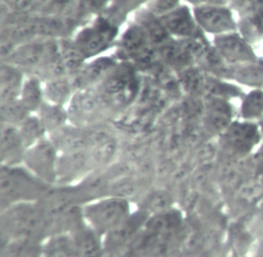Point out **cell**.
Masks as SVG:
<instances>
[{"label":"cell","instance_id":"cell-1","mask_svg":"<svg viewBox=\"0 0 263 257\" xmlns=\"http://www.w3.org/2000/svg\"><path fill=\"white\" fill-rule=\"evenodd\" d=\"M2 239H33L45 243L53 235V221L40 202L20 203L2 210Z\"/></svg>","mask_w":263,"mask_h":257},{"label":"cell","instance_id":"cell-2","mask_svg":"<svg viewBox=\"0 0 263 257\" xmlns=\"http://www.w3.org/2000/svg\"><path fill=\"white\" fill-rule=\"evenodd\" d=\"M53 185H49L32 173L25 165L0 169V205L5 208L29 202H40Z\"/></svg>","mask_w":263,"mask_h":257},{"label":"cell","instance_id":"cell-3","mask_svg":"<svg viewBox=\"0 0 263 257\" xmlns=\"http://www.w3.org/2000/svg\"><path fill=\"white\" fill-rule=\"evenodd\" d=\"M122 24L105 11L88 23L80 26L72 35L79 49L87 60L103 56L116 46Z\"/></svg>","mask_w":263,"mask_h":257},{"label":"cell","instance_id":"cell-4","mask_svg":"<svg viewBox=\"0 0 263 257\" xmlns=\"http://www.w3.org/2000/svg\"><path fill=\"white\" fill-rule=\"evenodd\" d=\"M85 222L102 237L125 221L132 215L127 198L106 196L85 203L82 206Z\"/></svg>","mask_w":263,"mask_h":257},{"label":"cell","instance_id":"cell-5","mask_svg":"<svg viewBox=\"0 0 263 257\" xmlns=\"http://www.w3.org/2000/svg\"><path fill=\"white\" fill-rule=\"evenodd\" d=\"M139 88L136 67L129 63L120 62L104 81L97 87L99 94L109 108L122 107L133 101Z\"/></svg>","mask_w":263,"mask_h":257},{"label":"cell","instance_id":"cell-6","mask_svg":"<svg viewBox=\"0 0 263 257\" xmlns=\"http://www.w3.org/2000/svg\"><path fill=\"white\" fill-rule=\"evenodd\" d=\"M156 54L157 50L145 32L134 22L120 34L114 56L120 62L129 63L136 67L150 63Z\"/></svg>","mask_w":263,"mask_h":257},{"label":"cell","instance_id":"cell-7","mask_svg":"<svg viewBox=\"0 0 263 257\" xmlns=\"http://www.w3.org/2000/svg\"><path fill=\"white\" fill-rule=\"evenodd\" d=\"M222 150L229 156H249L262 139L259 124L248 120H234L219 136Z\"/></svg>","mask_w":263,"mask_h":257},{"label":"cell","instance_id":"cell-8","mask_svg":"<svg viewBox=\"0 0 263 257\" xmlns=\"http://www.w3.org/2000/svg\"><path fill=\"white\" fill-rule=\"evenodd\" d=\"M58 51L59 40L39 38L18 45L4 62L14 64L27 75H35Z\"/></svg>","mask_w":263,"mask_h":257},{"label":"cell","instance_id":"cell-9","mask_svg":"<svg viewBox=\"0 0 263 257\" xmlns=\"http://www.w3.org/2000/svg\"><path fill=\"white\" fill-rule=\"evenodd\" d=\"M60 154V151L48 136L27 149L23 165L42 181L54 186L58 184Z\"/></svg>","mask_w":263,"mask_h":257},{"label":"cell","instance_id":"cell-10","mask_svg":"<svg viewBox=\"0 0 263 257\" xmlns=\"http://www.w3.org/2000/svg\"><path fill=\"white\" fill-rule=\"evenodd\" d=\"M195 21L200 29L213 38L238 31L236 13L228 5H200L192 7Z\"/></svg>","mask_w":263,"mask_h":257},{"label":"cell","instance_id":"cell-11","mask_svg":"<svg viewBox=\"0 0 263 257\" xmlns=\"http://www.w3.org/2000/svg\"><path fill=\"white\" fill-rule=\"evenodd\" d=\"M67 107L70 122L81 126L98 125L109 108L97 88L78 90Z\"/></svg>","mask_w":263,"mask_h":257},{"label":"cell","instance_id":"cell-12","mask_svg":"<svg viewBox=\"0 0 263 257\" xmlns=\"http://www.w3.org/2000/svg\"><path fill=\"white\" fill-rule=\"evenodd\" d=\"M212 45L229 66L244 65L259 59L253 45L246 41L239 31L213 38Z\"/></svg>","mask_w":263,"mask_h":257},{"label":"cell","instance_id":"cell-13","mask_svg":"<svg viewBox=\"0 0 263 257\" xmlns=\"http://www.w3.org/2000/svg\"><path fill=\"white\" fill-rule=\"evenodd\" d=\"M160 19L168 33L174 40L186 41L206 36L195 21L192 7L186 3L160 16Z\"/></svg>","mask_w":263,"mask_h":257},{"label":"cell","instance_id":"cell-14","mask_svg":"<svg viewBox=\"0 0 263 257\" xmlns=\"http://www.w3.org/2000/svg\"><path fill=\"white\" fill-rule=\"evenodd\" d=\"M119 60L115 57L101 56L88 60L77 75L71 77L76 90L97 88L105 78L118 65Z\"/></svg>","mask_w":263,"mask_h":257},{"label":"cell","instance_id":"cell-15","mask_svg":"<svg viewBox=\"0 0 263 257\" xmlns=\"http://www.w3.org/2000/svg\"><path fill=\"white\" fill-rule=\"evenodd\" d=\"M151 215L146 213L144 210L132 213V215L125 221H123L120 226L103 237L105 252H118L119 250H122L124 247H126L130 242H133L137 234L140 233L142 229H144Z\"/></svg>","mask_w":263,"mask_h":257},{"label":"cell","instance_id":"cell-16","mask_svg":"<svg viewBox=\"0 0 263 257\" xmlns=\"http://www.w3.org/2000/svg\"><path fill=\"white\" fill-rule=\"evenodd\" d=\"M27 151L18 126L2 123L0 131V158L2 165H23Z\"/></svg>","mask_w":263,"mask_h":257},{"label":"cell","instance_id":"cell-17","mask_svg":"<svg viewBox=\"0 0 263 257\" xmlns=\"http://www.w3.org/2000/svg\"><path fill=\"white\" fill-rule=\"evenodd\" d=\"M76 257H103L105 252L103 237L86 222L69 234Z\"/></svg>","mask_w":263,"mask_h":257},{"label":"cell","instance_id":"cell-18","mask_svg":"<svg viewBox=\"0 0 263 257\" xmlns=\"http://www.w3.org/2000/svg\"><path fill=\"white\" fill-rule=\"evenodd\" d=\"M233 116L229 100L208 97L204 112V125L209 133L220 136L234 121Z\"/></svg>","mask_w":263,"mask_h":257},{"label":"cell","instance_id":"cell-19","mask_svg":"<svg viewBox=\"0 0 263 257\" xmlns=\"http://www.w3.org/2000/svg\"><path fill=\"white\" fill-rule=\"evenodd\" d=\"M134 15V22L142 28L156 50L173 40L164 28L159 16L153 14L146 8L138 10Z\"/></svg>","mask_w":263,"mask_h":257},{"label":"cell","instance_id":"cell-20","mask_svg":"<svg viewBox=\"0 0 263 257\" xmlns=\"http://www.w3.org/2000/svg\"><path fill=\"white\" fill-rule=\"evenodd\" d=\"M27 74L9 62L0 66V102L20 98Z\"/></svg>","mask_w":263,"mask_h":257},{"label":"cell","instance_id":"cell-21","mask_svg":"<svg viewBox=\"0 0 263 257\" xmlns=\"http://www.w3.org/2000/svg\"><path fill=\"white\" fill-rule=\"evenodd\" d=\"M46 101L68 106L77 93L70 76L53 78L44 82Z\"/></svg>","mask_w":263,"mask_h":257},{"label":"cell","instance_id":"cell-22","mask_svg":"<svg viewBox=\"0 0 263 257\" xmlns=\"http://www.w3.org/2000/svg\"><path fill=\"white\" fill-rule=\"evenodd\" d=\"M20 99L31 114H36L46 102L43 80L35 75H27L24 81Z\"/></svg>","mask_w":263,"mask_h":257},{"label":"cell","instance_id":"cell-23","mask_svg":"<svg viewBox=\"0 0 263 257\" xmlns=\"http://www.w3.org/2000/svg\"><path fill=\"white\" fill-rule=\"evenodd\" d=\"M48 135L60 130L70 122L68 107L46 101L36 113Z\"/></svg>","mask_w":263,"mask_h":257},{"label":"cell","instance_id":"cell-24","mask_svg":"<svg viewBox=\"0 0 263 257\" xmlns=\"http://www.w3.org/2000/svg\"><path fill=\"white\" fill-rule=\"evenodd\" d=\"M230 80L252 88L263 89V58L244 65L232 66Z\"/></svg>","mask_w":263,"mask_h":257},{"label":"cell","instance_id":"cell-25","mask_svg":"<svg viewBox=\"0 0 263 257\" xmlns=\"http://www.w3.org/2000/svg\"><path fill=\"white\" fill-rule=\"evenodd\" d=\"M44 243L33 239L3 240V257H43Z\"/></svg>","mask_w":263,"mask_h":257},{"label":"cell","instance_id":"cell-26","mask_svg":"<svg viewBox=\"0 0 263 257\" xmlns=\"http://www.w3.org/2000/svg\"><path fill=\"white\" fill-rule=\"evenodd\" d=\"M60 54L70 77L77 75L88 61L76 45L72 36L59 40Z\"/></svg>","mask_w":263,"mask_h":257},{"label":"cell","instance_id":"cell-27","mask_svg":"<svg viewBox=\"0 0 263 257\" xmlns=\"http://www.w3.org/2000/svg\"><path fill=\"white\" fill-rule=\"evenodd\" d=\"M238 31L252 45L263 41V10L238 19Z\"/></svg>","mask_w":263,"mask_h":257},{"label":"cell","instance_id":"cell-28","mask_svg":"<svg viewBox=\"0 0 263 257\" xmlns=\"http://www.w3.org/2000/svg\"><path fill=\"white\" fill-rule=\"evenodd\" d=\"M111 0H77L73 20L80 27L101 15L109 6Z\"/></svg>","mask_w":263,"mask_h":257},{"label":"cell","instance_id":"cell-29","mask_svg":"<svg viewBox=\"0 0 263 257\" xmlns=\"http://www.w3.org/2000/svg\"><path fill=\"white\" fill-rule=\"evenodd\" d=\"M242 120L255 121L263 118V89L252 88L251 91L243 95L240 106Z\"/></svg>","mask_w":263,"mask_h":257},{"label":"cell","instance_id":"cell-30","mask_svg":"<svg viewBox=\"0 0 263 257\" xmlns=\"http://www.w3.org/2000/svg\"><path fill=\"white\" fill-rule=\"evenodd\" d=\"M43 257H76L69 234H57L44 243Z\"/></svg>","mask_w":263,"mask_h":257},{"label":"cell","instance_id":"cell-31","mask_svg":"<svg viewBox=\"0 0 263 257\" xmlns=\"http://www.w3.org/2000/svg\"><path fill=\"white\" fill-rule=\"evenodd\" d=\"M30 115L31 113L20 98L0 102L2 123L20 126Z\"/></svg>","mask_w":263,"mask_h":257},{"label":"cell","instance_id":"cell-32","mask_svg":"<svg viewBox=\"0 0 263 257\" xmlns=\"http://www.w3.org/2000/svg\"><path fill=\"white\" fill-rule=\"evenodd\" d=\"M18 130L27 149L49 136L43 122L36 114H31L18 126Z\"/></svg>","mask_w":263,"mask_h":257},{"label":"cell","instance_id":"cell-33","mask_svg":"<svg viewBox=\"0 0 263 257\" xmlns=\"http://www.w3.org/2000/svg\"><path fill=\"white\" fill-rule=\"evenodd\" d=\"M147 3L149 0H111L108 8L126 21L129 14L144 8Z\"/></svg>","mask_w":263,"mask_h":257},{"label":"cell","instance_id":"cell-34","mask_svg":"<svg viewBox=\"0 0 263 257\" xmlns=\"http://www.w3.org/2000/svg\"><path fill=\"white\" fill-rule=\"evenodd\" d=\"M228 6L239 17L263 10V0H229Z\"/></svg>","mask_w":263,"mask_h":257},{"label":"cell","instance_id":"cell-35","mask_svg":"<svg viewBox=\"0 0 263 257\" xmlns=\"http://www.w3.org/2000/svg\"><path fill=\"white\" fill-rule=\"evenodd\" d=\"M184 3V0H149L144 8L160 17Z\"/></svg>","mask_w":263,"mask_h":257},{"label":"cell","instance_id":"cell-36","mask_svg":"<svg viewBox=\"0 0 263 257\" xmlns=\"http://www.w3.org/2000/svg\"><path fill=\"white\" fill-rule=\"evenodd\" d=\"M242 197L249 201H259L263 197V178L253 179L241 189Z\"/></svg>","mask_w":263,"mask_h":257},{"label":"cell","instance_id":"cell-37","mask_svg":"<svg viewBox=\"0 0 263 257\" xmlns=\"http://www.w3.org/2000/svg\"><path fill=\"white\" fill-rule=\"evenodd\" d=\"M3 8L17 13H31L35 6V0H2Z\"/></svg>","mask_w":263,"mask_h":257},{"label":"cell","instance_id":"cell-38","mask_svg":"<svg viewBox=\"0 0 263 257\" xmlns=\"http://www.w3.org/2000/svg\"><path fill=\"white\" fill-rule=\"evenodd\" d=\"M184 2L191 7L194 6H200V5H208V4H213V5H228L229 0H184Z\"/></svg>","mask_w":263,"mask_h":257},{"label":"cell","instance_id":"cell-39","mask_svg":"<svg viewBox=\"0 0 263 257\" xmlns=\"http://www.w3.org/2000/svg\"><path fill=\"white\" fill-rule=\"evenodd\" d=\"M259 127H260V131H261V134H262V138H263V118L260 120L259 122Z\"/></svg>","mask_w":263,"mask_h":257},{"label":"cell","instance_id":"cell-40","mask_svg":"<svg viewBox=\"0 0 263 257\" xmlns=\"http://www.w3.org/2000/svg\"><path fill=\"white\" fill-rule=\"evenodd\" d=\"M262 254H263V245H262Z\"/></svg>","mask_w":263,"mask_h":257},{"label":"cell","instance_id":"cell-41","mask_svg":"<svg viewBox=\"0 0 263 257\" xmlns=\"http://www.w3.org/2000/svg\"><path fill=\"white\" fill-rule=\"evenodd\" d=\"M262 48H263V41H262Z\"/></svg>","mask_w":263,"mask_h":257},{"label":"cell","instance_id":"cell-42","mask_svg":"<svg viewBox=\"0 0 263 257\" xmlns=\"http://www.w3.org/2000/svg\"><path fill=\"white\" fill-rule=\"evenodd\" d=\"M262 178H263V176H262Z\"/></svg>","mask_w":263,"mask_h":257}]
</instances>
